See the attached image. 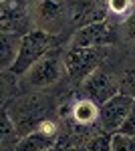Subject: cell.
<instances>
[{"instance_id": "cell-9", "label": "cell", "mask_w": 135, "mask_h": 151, "mask_svg": "<svg viewBox=\"0 0 135 151\" xmlns=\"http://www.w3.org/2000/svg\"><path fill=\"white\" fill-rule=\"evenodd\" d=\"M56 139H58V125L48 117L36 129L20 135L14 145V151H46L56 145Z\"/></svg>"}, {"instance_id": "cell-4", "label": "cell", "mask_w": 135, "mask_h": 151, "mask_svg": "<svg viewBox=\"0 0 135 151\" xmlns=\"http://www.w3.org/2000/svg\"><path fill=\"white\" fill-rule=\"evenodd\" d=\"M28 18L32 28L61 35L69 18V0H28Z\"/></svg>"}, {"instance_id": "cell-19", "label": "cell", "mask_w": 135, "mask_h": 151, "mask_svg": "<svg viewBox=\"0 0 135 151\" xmlns=\"http://www.w3.org/2000/svg\"><path fill=\"white\" fill-rule=\"evenodd\" d=\"M117 133H121V135H129V137H135V105L131 107V111L127 113L125 117V121L121 123V127Z\"/></svg>"}, {"instance_id": "cell-2", "label": "cell", "mask_w": 135, "mask_h": 151, "mask_svg": "<svg viewBox=\"0 0 135 151\" xmlns=\"http://www.w3.org/2000/svg\"><path fill=\"white\" fill-rule=\"evenodd\" d=\"M56 42H58L56 35L38 30V28H30L28 32H24L20 36L18 55H16V60H14V65L10 67L8 73H12L14 77H22L36 60H40L46 52L56 48Z\"/></svg>"}, {"instance_id": "cell-16", "label": "cell", "mask_w": 135, "mask_h": 151, "mask_svg": "<svg viewBox=\"0 0 135 151\" xmlns=\"http://www.w3.org/2000/svg\"><path fill=\"white\" fill-rule=\"evenodd\" d=\"M85 147H87V151H111V135L109 133L93 135L85 143Z\"/></svg>"}, {"instance_id": "cell-14", "label": "cell", "mask_w": 135, "mask_h": 151, "mask_svg": "<svg viewBox=\"0 0 135 151\" xmlns=\"http://www.w3.org/2000/svg\"><path fill=\"white\" fill-rule=\"evenodd\" d=\"M18 141V133L12 125L6 109L0 111V151H14V145Z\"/></svg>"}, {"instance_id": "cell-1", "label": "cell", "mask_w": 135, "mask_h": 151, "mask_svg": "<svg viewBox=\"0 0 135 151\" xmlns=\"http://www.w3.org/2000/svg\"><path fill=\"white\" fill-rule=\"evenodd\" d=\"M6 113L20 137L24 133L36 129L45 119H48V103H46L45 95L26 93L20 97H14L6 107Z\"/></svg>"}, {"instance_id": "cell-18", "label": "cell", "mask_w": 135, "mask_h": 151, "mask_svg": "<svg viewBox=\"0 0 135 151\" xmlns=\"http://www.w3.org/2000/svg\"><path fill=\"white\" fill-rule=\"evenodd\" d=\"M119 93H125L135 99V69L125 70L119 79Z\"/></svg>"}, {"instance_id": "cell-12", "label": "cell", "mask_w": 135, "mask_h": 151, "mask_svg": "<svg viewBox=\"0 0 135 151\" xmlns=\"http://www.w3.org/2000/svg\"><path fill=\"white\" fill-rule=\"evenodd\" d=\"M20 36L18 32H6L0 30V73H8L10 67L16 60L18 47H20Z\"/></svg>"}, {"instance_id": "cell-7", "label": "cell", "mask_w": 135, "mask_h": 151, "mask_svg": "<svg viewBox=\"0 0 135 151\" xmlns=\"http://www.w3.org/2000/svg\"><path fill=\"white\" fill-rule=\"evenodd\" d=\"M81 93L95 105H103L107 99L119 93V79L113 73L97 67L91 75H87L81 81Z\"/></svg>"}, {"instance_id": "cell-13", "label": "cell", "mask_w": 135, "mask_h": 151, "mask_svg": "<svg viewBox=\"0 0 135 151\" xmlns=\"http://www.w3.org/2000/svg\"><path fill=\"white\" fill-rule=\"evenodd\" d=\"M107 20L113 18V24L125 22L135 10V0H105Z\"/></svg>"}, {"instance_id": "cell-5", "label": "cell", "mask_w": 135, "mask_h": 151, "mask_svg": "<svg viewBox=\"0 0 135 151\" xmlns=\"http://www.w3.org/2000/svg\"><path fill=\"white\" fill-rule=\"evenodd\" d=\"M107 55V47L101 48H71L63 52V63L67 69V77L73 81H83L103 63Z\"/></svg>"}, {"instance_id": "cell-3", "label": "cell", "mask_w": 135, "mask_h": 151, "mask_svg": "<svg viewBox=\"0 0 135 151\" xmlns=\"http://www.w3.org/2000/svg\"><path fill=\"white\" fill-rule=\"evenodd\" d=\"M65 75H67V69L63 63V55L53 48L40 60H36L20 79L26 91H45L58 85L65 79Z\"/></svg>"}, {"instance_id": "cell-22", "label": "cell", "mask_w": 135, "mask_h": 151, "mask_svg": "<svg viewBox=\"0 0 135 151\" xmlns=\"http://www.w3.org/2000/svg\"><path fill=\"white\" fill-rule=\"evenodd\" d=\"M46 151H56V149H55V147H53V149H46Z\"/></svg>"}, {"instance_id": "cell-6", "label": "cell", "mask_w": 135, "mask_h": 151, "mask_svg": "<svg viewBox=\"0 0 135 151\" xmlns=\"http://www.w3.org/2000/svg\"><path fill=\"white\" fill-rule=\"evenodd\" d=\"M117 40L115 35V26L109 20H97V22L79 26L71 40L69 47L71 48H101V47H111Z\"/></svg>"}, {"instance_id": "cell-17", "label": "cell", "mask_w": 135, "mask_h": 151, "mask_svg": "<svg viewBox=\"0 0 135 151\" xmlns=\"http://www.w3.org/2000/svg\"><path fill=\"white\" fill-rule=\"evenodd\" d=\"M111 151H135V137L113 133L111 135Z\"/></svg>"}, {"instance_id": "cell-10", "label": "cell", "mask_w": 135, "mask_h": 151, "mask_svg": "<svg viewBox=\"0 0 135 151\" xmlns=\"http://www.w3.org/2000/svg\"><path fill=\"white\" fill-rule=\"evenodd\" d=\"M69 18L77 28L97 20H107L105 0H69Z\"/></svg>"}, {"instance_id": "cell-21", "label": "cell", "mask_w": 135, "mask_h": 151, "mask_svg": "<svg viewBox=\"0 0 135 151\" xmlns=\"http://www.w3.org/2000/svg\"><path fill=\"white\" fill-rule=\"evenodd\" d=\"M69 151H87V147L85 145H77V147H71Z\"/></svg>"}, {"instance_id": "cell-11", "label": "cell", "mask_w": 135, "mask_h": 151, "mask_svg": "<svg viewBox=\"0 0 135 151\" xmlns=\"http://www.w3.org/2000/svg\"><path fill=\"white\" fill-rule=\"evenodd\" d=\"M71 119L79 127H93L99 125V105L89 101L87 97H75L73 109H71Z\"/></svg>"}, {"instance_id": "cell-15", "label": "cell", "mask_w": 135, "mask_h": 151, "mask_svg": "<svg viewBox=\"0 0 135 151\" xmlns=\"http://www.w3.org/2000/svg\"><path fill=\"white\" fill-rule=\"evenodd\" d=\"M14 79L16 77L12 73H8V75L6 73H0V107H4L10 99L16 97L18 87H16V81Z\"/></svg>"}, {"instance_id": "cell-8", "label": "cell", "mask_w": 135, "mask_h": 151, "mask_svg": "<svg viewBox=\"0 0 135 151\" xmlns=\"http://www.w3.org/2000/svg\"><path fill=\"white\" fill-rule=\"evenodd\" d=\"M133 105H135V99L129 97V95L125 93L113 95L111 99H107L103 105H99V127L109 135L117 133Z\"/></svg>"}, {"instance_id": "cell-20", "label": "cell", "mask_w": 135, "mask_h": 151, "mask_svg": "<svg viewBox=\"0 0 135 151\" xmlns=\"http://www.w3.org/2000/svg\"><path fill=\"white\" fill-rule=\"evenodd\" d=\"M123 24L127 26V36H129V38L135 42V10H133V14H131V16H129Z\"/></svg>"}]
</instances>
